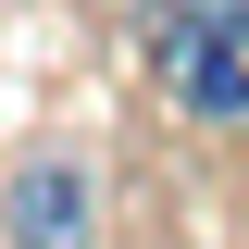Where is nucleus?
Returning <instances> with one entry per match:
<instances>
[{"instance_id":"1","label":"nucleus","mask_w":249,"mask_h":249,"mask_svg":"<svg viewBox=\"0 0 249 249\" xmlns=\"http://www.w3.org/2000/svg\"><path fill=\"white\" fill-rule=\"evenodd\" d=\"M0 249H100V175H88V150H25L0 175Z\"/></svg>"},{"instance_id":"2","label":"nucleus","mask_w":249,"mask_h":249,"mask_svg":"<svg viewBox=\"0 0 249 249\" xmlns=\"http://www.w3.org/2000/svg\"><path fill=\"white\" fill-rule=\"evenodd\" d=\"M162 88L187 100L199 124H249V0H224V13H199L187 37H162Z\"/></svg>"}]
</instances>
